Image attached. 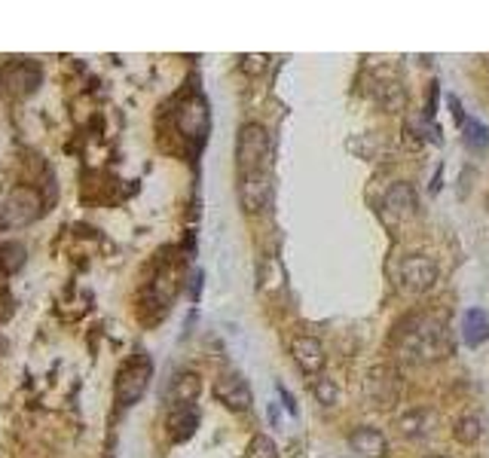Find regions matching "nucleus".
<instances>
[{
	"label": "nucleus",
	"instance_id": "obj_1",
	"mask_svg": "<svg viewBox=\"0 0 489 458\" xmlns=\"http://www.w3.org/2000/svg\"><path fill=\"white\" fill-rule=\"evenodd\" d=\"M398 349L416 360H437L450 355V336L440 321L410 315L398 324Z\"/></svg>",
	"mask_w": 489,
	"mask_h": 458
},
{
	"label": "nucleus",
	"instance_id": "obj_2",
	"mask_svg": "<svg viewBox=\"0 0 489 458\" xmlns=\"http://www.w3.org/2000/svg\"><path fill=\"white\" fill-rule=\"evenodd\" d=\"M236 165H239V178L251 172H267L269 168V135L267 128L258 123H245L239 128V141H236Z\"/></svg>",
	"mask_w": 489,
	"mask_h": 458
},
{
	"label": "nucleus",
	"instance_id": "obj_3",
	"mask_svg": "<svg viewBox=\"0 0 489 458\" xmlns=\"http://www.w3.org/2000/svg\"><path fill=\"white\" fill-rule=\"evenodd\" d=\"M40 214H43V196H40V190L31 187V183L13 187L10 196L0 205V220H4V227H28Z\"/></svg>",
	"mask_w": 489,
	"mask_h": 458
},
{
	"label": "nucleus",
	"instance_id": "obj_4",
	"mask_svg": "<svg viewBox=\"0 0 489 458\" xmlns=\"http://www.w3.org/2000/svg\"><path fill=\"white\" fill-rule=\"evenodd\" d=\"M150 376H154V364L150 358H135L129 360L117 376V404L119 407H132L144 397L150 385Z\"/></svg>",
	"mask_w": 489,
	"mask_h": 458
},
{
	"label": "nucleus",
	"instance_id": "obj_5",
	"mask_svg": "<svg viewBox=\"0 0 489 458\" xmlns=\"http://www.w3.org/2000/svg\"><path fill=\"white\" fill-rule=\"evenodd\" d=\"M400 281H404L407 291L413 294H425L435 287L437 281V263L425 254H410L400 260Z\"/></svg>",
	"mask_w": 489,
	"mask_h": 458
},
{
	"label": "nucleus",
	"instance_id": "obj_6",
	"mask_svg": "<svg viewBox=\"0 0 489 458\" xmlns=\"http://www.w3.org/2000/svg\"><path fill=\"white\" fill-rule=\"evenodd\" d=\"M40 83H43V70H40V64L31 59L13 61L10 68L4 70V86H6V92L15 95V98L34 95L40 89Z\"/></svg>",
	"mask_w": 489,
	"mask_h": 458
},
{
	"label": "nucleus",
	"instance_id": "obj_7",
	"mask_svg": "<svg viewBox=\"0 0 489 458\" xmlns=\"http://www.w3.org/2000/svg\"><path fill=\"white\" fill-rule=\"evenodd\" d=\"M416 214H419V205H416V192L410 183H395L386 199H382V217L395 227H404V223H413Z\"/></svg>",
	"mask_w": 489,
	"mask_h": 458
},
{
	"label": "nucleus",
	"instance_id": "obj_8",
	"mask_svg": "<svg viewBox=\"0 0 489 458\" xmlns=\"http://www.w3.org/2000/svg\"><path fill=\"white\" fill-rule=\"evenodd\" d=\"M272 199V172H251L239 178V202L245 211H263Z\"/></svg>",
	"mask_w": 489,
	"mask_h": 458
},
{
	"label": "nucleus",
	"instance_id": "obj_9",
	"mask_svg": "<svg viewBox=\"0 0 489 458\" xmlns=\"http://www.w3.org/2000/svg\"><path fill=\"white\" fill-rule=\"evenodd\" d=\"M398 395H400V379L391 367H373L367 373V397H371V404L386 409L395 404Z\"/></svg>",
	"mask_w": 489,
	"mask_h": 458
},
{
	"label": "nucleus",
	"instance_id": "obj_10",
	"mask_svg": "<svg viewBox=\"0 0 489 458\" xmlns=\"http://www.w3.org/2000/svg\"><path fill=\"white\" fill-rule=\"evenodd\" d=\"M214 395L221 397V404H227L230 409L242 413L254 404V395H251V385H248L239 373H223L218 385H214Z\"/></svg>",
	"mask_w": 489,
	"mask_h": 458
},
{
	"label": "nucleus",
	"instance_id": "obj_11",
	"mask_svg": "<svg viewBox=\"0 0 489 458\" xmlns=\"http://www.w3.org/2000/svg\"><path fill=\"white\" fill-rule=\"evenodd\" d=\"M178 128L183 138H205L208 128V107L202 98H187L178 107Z\"/></svg>",
	"mask_w": 489,
	"mask_h": 458
},
{
	"label": "nucleus",
	"instance_id": "obj_12",
	"mask_svg": "<svg viewBox=\"0 0 489 458\" xmlns=\"http://www.w3.org/2000/svg\"><path fill=\"white\" fill-rule=\"evenodd\" d=\"M291 355H294V364L303 369V373L315 376L322 373L324 367V349L315 336H296L291 342Z\"/></svg>",
	"mask_w": 489,
	"mask_h": 458
},
{
	"label": "nucleus",
	"instance_id": "obj_13",
	"mask_svg": "<svg viewBox=\"0 0 489 458\" xmlns=\"http://www.w3.org/2000/svg\"><path fill=\"white\" fill-rule=\"evenodd\" d=\"M349 444H352V449H355L358 455H364V458H382V455H386V449H389L382 431L371 428V425H361V428L352 431Z\"/></svg>",
	"mask_w": 489,
	"mask_h": 458
},
{
	"label": "nucleus",
	"instance_id": "obj_14",
	"mask_svg": "<svg viewBox=\"0 0 489 458\" xmlns=\"http://www.w3.org/2000/svg\"><path fill=\"white\" fill-rule=\"evenodd\" d=\"M196 425H199V416L193 407H174L172 416H168V434H172V440H190L196 434Z\"/></svg>",
	"mask_w": 489,
	"mask_h": 458
},
{
	"label": "nucleus",
	"instance_id": "obj_15",
	"mask_svg": "<svg viewBox=\"0 0 489 458\" xmlns=\"http://www.w3.org/2000/svg\"><path fill=\"white\" fill-rule=\"evenodd\" d=\"M462 336L468 345H484L489 340V315L484 309H471L462 321Z\"/></svg>",
	"mask_w": 489,
	"mask_h": 458
},
{
	"label": "nucleus",
	"instance_id": "obj_16",
	"mask_svg": "<svg viewBox=\"0 0 489 458\" xmlns=\"http://www.w3.org/2000/svg\"><path fill=\"white\" fill-rule=\"evenodd\" d=\"M258 281H260V291L267 294H282L285 291V266L282 260H276V257H269V260L260 263V272H258Z\"/></svg>",
	"mask_w": 489,
	"mask_h": 458
},
{
	"label": "nucleus",
	"instance_id": "obj_17",
	"mask_svg": "<svg viewBox=\"0 0 489 458\" xmlns=\"http://www.w3.org/2000/svg\"><path fill=\"white\" fill-rule=\"evenodd\" d=\"M199 391H202V382H199L196 373H181L178 379L172 385V397H174V407H193Z\"/></svg>",
	"mask_w": 489,
	"mask_h": 458
},
{
	"label": "nucleus",
	"instance_id": "obj_18",
	"mask_svg": "<svg viewBox=\"0 0 489 458\" xmlns=\"http://www.w3.org/2000/svg\"><path fill=\"white\" fill-rule=\"evenodd\" d=\"M480 434H484V419H480V416H462V419L456 422V440H459L462 446L477 444Z\"/></svg>",
	"mask_w": 489,
	"mask_h": 458
},
{
	"label": "nucleus",
	"instance_id": "obj_19",
	"mask_svg": "<svg viewBox=\"0 0 489 458\" xmlns=\"http://www.w3.org/2000/svg\"><path fill=\"white\" fill-rule=\"evenodd\" d=\"M0 266H4V272H19L22 266H25V245L22 242H4L0 245Z\"/></svg>",
	"mask_w": 489,
	"mask_h": 458
},
{
	"label": "nucleus",
	"instance_id": "obj_20",
	"mask_svg": "<svg viewBox=\"0 0 489 458\" xmlns=\"http://www.w3.org/2000/svg\"><path fill=\"white\" fill-rule=\"evenodd\" d=\"M376 101H380L386 110H398V107H404V86H400L398 79H389V83H380V86H376Z\"/></svg>",
	"mask_w": 489,
	"mask_h": 458
},
{
	"label": "nucleus",
	"instance_id": "obj_21",
	"mask_svg": "<svg viewBox=\"0 0 489 458\" xmlns=\"http://www.w3.org/2000/svg\"><path fill=\"white\" fill-rule=\"evenodd\" d=\"M425 422H428V413H422V409H410V413H404L398 419V428L404 437H422Z\"/></svg>",
	"mask_w": 489,
	"mask_h": 458
},
{
	"label": "nucleus",
	"instance_id": "obj_22",
	"mask_svg": "<svg viewBox=\"0 0 489 458\" xmlns=\"http://www.w3.org/2000/svg\"><path fill=\"white\" fill-rule=\"evenodd\" d=\"M489 144V128L480 119H465V147L484 150Z\"/></svg>",
	"mask_w": 489,
	"mask_h": 458
},
{
	"label": "nucleus",
	"instance_id": "obj_23",
	"mask_svg": "<svg viewBox=\"0 0 489 458\" xmlns=\"http://www.w3.org/2000/svg\"><path fill=\"white\" fill-rule=\"evenodd\" d=\"M245 458H278L276 440L267 437V434H258V437L248 444V455Z\"/></svg>",
	"mask_w": 489,
	"mask_h": 458
},
{
	"label": "nucleus",
	"instance_id": "obj_24",
	"mask_svg": "<svg viewBox=\"0 0 489 458\" xmlns=\"http://www.w3.org/2000/svg\"><path fill=\"white\" fill-rule=\"evenodd\" d=\"M312 395H315L318 404L334 407V404H336V397H340V391H336L334 379H315V385H312Z\"/></svg>",
	"mask_w": 489,
	"mask_h": 458
},
{
	"label": "nucleus",
	"instance_id": "obj_25",
	"mask_svg": "<svg viewBox=\"0 0 489 458\" xmlns=\"http://www.w3.org/2000/svg\"><path fill=\"white\" fill-rule=\"evenodd\" d=\"M267 68H269V55H263V52L242 55V70H245L248 77H258V74H263Z\"/></svg>",
	"mask_w": 489,
	"mask_h": 458
},
{
	"label": "nucleus",
	"instance_id": "obj_26",
	"mask_svg": "<svg viewBox=\"0 0 489 458\" xmlns=\"http://www.w3.org/2000/svg\"><path fill=\"white\" fill-rule=\"evenodd\" d=\"M431 458H444V455H431Z\"/></svg>",
	"mask_w": 489,
	"mask_h": 458
}]
</instances>
